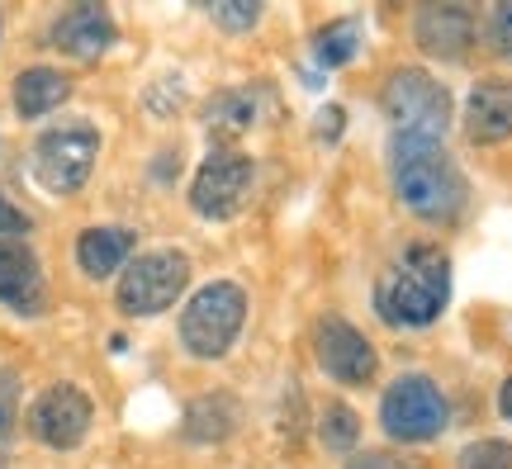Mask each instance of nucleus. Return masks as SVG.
Wrapping results in <instances>:
<instances>
[{"label":"nucleus","mask_w":512,"mask_h":469,"mask_svg":"<svg viewBox=\"0 0 512 469\" xmlns=\"http://www.w3.org/2000/svg\"><path fill=\"white\" fill-rule=\"evenodd\" d=\"M389 181H394V195L403 209L427 218V223H456L465 199H470L465 171L441 147V138L394 133L389 138Z\"/></svg>","instance_id":"1"},{"label":"nucleus","mask_w":512,"mask_h":469,"mask_svg":"<svg viewBox=\"0 0 512 469\" xmlns=\"http://www.w3.org/2000/svg\"><path fill=\"white\" fill-rule=\"evenodd\" d=\"M451 304V256L437 242H413L375 280V313L389 327H427Z\"/></svg>","instance_id":"2"},{"label":"nucleus","mask_w":512,"mask_h":469,"mask_svg":"<svg viewBox=\"0 0 512 469\" xmlns=\"http://www.w3.org/2000/svg\"><path fill=\"white\" fill-rule=\"evenodd\" d=\"M247 323V289L233 280H209L181 308V346L195 361H219L233 351Z\"/></svg>","instance_id":"3"},{"label":"nucleus","mask_w":512,"mask_h":469,"mask_svg":"<svg viewBox=\"0 0 512 469\" xmlns=\"http://www.w3.org/2000/svg\"><path fill=\"white\" fill-rule=\"evenodd\" d=\"M95 157H100V128L95 124H86V119L53 124V128H43L34 143V181L48 195L67 199L91 181Z\"/></svg>","instance_id":"4"},{"label":"nucleus","mask_w":512,"mask_h":469,"mask_svg":"<svg viewBox=\"0 0 512 469\" xmlns=\"http://www.w3.org/2000/svg\"><path fill=\"white\" fill-rule=\"evenodd\" d=\"M380 109H384V119L394 124V133L441 138L451 128V91L432 72H422V67L389 72V81H384V91H380Z\"/></svg>","instance_id":"5"},{"label":"nucleus","mask_w":512,"mask_h":469,"mask_svg":"<svg viewBox=\"0 0 512 469\" xmlns=\"http://www.w3.org/2000/svg\"><path fill=\"white\" fill-rule=\"evenodd\" d=\"M185 285H190V256L176 252V247H157V252H143L128 261L114 299L128 318H157L181 299Z\"/></svg>","instance_id":"6"},{"label":"nucleus","mask_w":512,"mask_h":469,"mask_svg":"<svg viewBox=\"0 0 512 469\" xmlns=\"http://www.w3.org/2000/svg\"><path fill=\"white\" fill-rule=\"evenodd\" d=\"M451 422L446 394L437 389V379L427 375H399L380 398V427L389 441L403 446H422V441H437Z\"/></svg>","instance_id":"7"},{"label":"nucleus","mask_w":512,"mask_h":469,"mask_svg":"<svg viewBox=\"0 0 512 469\" xmlns=\"http://www.w3.org/2000/svg\"><path fill=\"white\" fill-rule=\"evenodd\" d=\"M252 181H256L252 157L238 152V147H219V152L204 157L195 181H190V209L209 218V223H223V218H233L247 204Z\"/></svg>","instance_id":"8"},{"label":"nucleus","mask_w":512,"mask_h":469,"mask_svg":"<svg viewBox=\"0 0 512 469\" xmlns=\"http://www.w3.org/2000/svg\"><path fill=\"white\" fill-rule=\"evenodd\" d=\"M95 422V403L86 389H76V384H53V389H43L34 398V408H29V432L34 441L43 446H53V451H72L86 441Z\"/></svg>","instance_id":"9"},{"label":"nucleus","mask_w":512,"mask_h":469,"mask_svg":"<svg viewBox=\"0 0 512 469\" xmlns=\"http://www.w3.org/2000/svg\"><path fill=\"white\" fill-rule=\"evenodd\" d=\"M313 356H318V365H323L337 384H351V389L370 384L375 370H380L375 346H370L347 318H337V313L318 318V327H313Z\"/></svg>","instance_id":"10"},{"label":"nucleus","mask_w":512,"mask_h":469,"mask_svg":"<svg viewBox=\"0 0 512 469\" xmlns=\"http://www.w3.org/2000/svg\"><path fill=\"white\" fill-rule=\"evenodd\" d=\"M413 38L427 57L441 62H465L479 38V19L465 5H422L413 15Z\"/></svg>","instance_id":"11"},{"label":"nucleus","mask_w":512,"mask_h":469,"mask_svg":"<svg viewBox=\"0 0 512 469\" xmlns=\"http://www.w3.org/2000/svg\"><path fill=\"white\" fill-rule=\"evenodd\" d=\"M0 304L10 313L34 318L48 304V280H43V261L34 256L29 242H0Z\"/></svg>","instance_id":"12"},{"label":"nucleus","mask_w":512,"mask_h":469,"mask_svg":"<svg viewBox=\"0 0 512 469\" xmlns=\"http://www.w3.org/2000/svg\"><path fill=\"white\" fill-rule=\"evenodd\" d=\"M465 138L479 147H494L512 138V81L508 76H484L465 100Z\"/></svg>","instance_id":"13"},{"label":"nucleus","mask_w":512,"mask_h":469,"mask_svg":"<svg viewBox=\"0 0 512 469\" xmlns=\"http://www.w3.org/2000/svg\"><path fill=\"white\" fill-rule=\"evenodd\" d=\"M119 38L114 15L105 5H72L67 15L53 19V48L76 57V62H95L100 53H110V43Z\"/></svg>","instance_id":"14"},{"label":"nucleus","mask_w":512,"mask_h":469,"mask_svg":"<svg viewBox=\"0 0 512 469\" xmlns=\"http://www.w3.org/2000/svg\"><path fill=\"white\" fill-rule=\"evenodd\" d=\"M138 247V237L128 228H86L76 237V266L91 275V280H105L119 266H128V256Z\"/></svg>","instance_id":"15"},{"label":"nucleus","mask_w":512,"mask_h":469,"mask_svg":"<svg viewBox=\"0 0 512 469\" xmlns=\"http://www.w3.org/2000/svg\"><path fill=\"white\" fill-rule=\"evenodd\" d=\"M242 422V403L233 394H204L185 408V441H200V446H214V441H228Z\"/></svg>","instance_id":"16"},{"label":"nucleus","mask_w":512,"mask_h":469,"mask_svg":"<svg viewBox=\"0 0 512 469\" xmlns=\"http://www.w3.org/2000/svg\"><path fill=\"white\" fill-rule=\"evenodd\" d=\"M67 95H72V76L57 72V67H29V72H19V81H15L19 119H43V114H53Z\"/></svg>","instance_id":"17"},{"label":"nucleus","mask_w":512,"mask_h":469,"mask_svg":"<svg viewBox=\"0 0 512 469\" xmlns=\"http://www.w3.org/2000/svg\"><path fill=\"white\" fill-rule=\"evenodd\" d=\"M256 124V95L252 91H219L204 105V128L209 138H238Z\"/></svg>","instance_id":"18"},{"label":"nucleus","mask_w":512,"mask_h":469,"mask_svg":"<svg viewBox=\"0 0 512 469\" xmlns=\"http://www.w3.org/2000/svg\"><path fill=\"white\" fill-rule=\"evenodd\" d=\"M356 43H361V24L356 19H332L318 29V43H313V57L323 62V67H342L356 57Z\"/></svg>","instance_id":"19"},{"label":"nucleus","mask_w":512,"mask_h":469,"mask_svg":"<svg viewBox=\"0 0 512 469\" xmlns=\"http://www.w3.org/2000/svg\"><path fill=\"white\" fill-rule=\"evenodd\" d=\"M318 436H323L328 451H351V446L361 441V417H356V408L328 403V408L318 413Z\"/></svg>","instance_id":"20"},{"label":"nucleus","mask_w":512,"mask_h":469,"mask_svg":"<svg viewBox=\"0 0 512 469\" xmlns=\"http://www.w3.org/2000/svg\"><path fill=\"white\" fill-rule=\"evenodd\" d=\"M456 469H512V446L498 436H479L456 455Z\"/></svg>","instance_id":"21"},{"label":"nucleus","mask_w":512,"mask_h":469,"mask_svg":"<svg viewBox=\"0 0 512 469\" xmlns=\"http://www.w3.org/2000/svg\"><path fill=\"white\" fill-rule=\"evenodd\" d=\"M15 427H19V375L0 370V446L15 436Z\"/></svg>","instance_id":"22"},{"label":"nucleus","mask_w":512,"mask_h":469,"mask_svg":"<svg viewBox=\"0 0 512 469\" xmlns=\"http://www.w3.org/2000/svg\"><path fill=\"white\" fill-rule=\"evenodd\" d=\"M209 15L219 19L223 29H252L256 19H261V5L256 0H214Z\"/></svg>","instance_id":"23"},{"label":"nucleus","mask_w":512,"mask_h":469,"mask_svg":"<svg viewBox=\"0 0 512 469\" xmlns=\"http://www.w3.org/2000/svg\"><path fill=\"white\" fill-rule=\"evenodd\" d=\"M484 34H489V48H494L503 62H512V0H503L494 15H489V29H484Z\"/></svg>","instance_id":"24"},{"label":"nucleus","mask_w":512,"mask_h":469,"mask_svg":"<svg viewBox=\"0 0 512 469\" xmlns=\"http://www.w3.org/2000/svg\"><path fill=\"white\" fill-rule=\"evenodd\" d=\"M34 223H29V214L19 209V204H10L5 199V190H0V242H24V233H29Z\"/></svg>","instance_id":"25"},{"label":"nucleus","mask_w":512,"mask_h":469,"mask_svg":"<svg viewBox=\"0 0 512 469\" xmlns=\"http://www.w3.org/2000/svg\"><path fill=\"white\" fill-rule=\"evenodd\" d=\"M347 469H422L418 460H403V455H389V451H361L351 455Z\"/></svg>","instance_id":"26"},{"label":"nucleus","mask_w":512,"mask_h":469,"mask_svg":"<svg viewBox=\"0 0 512 469\" xmlns=\"http://www.w3.org/2000/svg\"><path fill=\"white\" fill-rule=\"evenodd\" d=\"M498 413H503V417L512 422V375L503 379V389H498Z\"/></svg>","instance_id":"27"},{"label":"nucleus","mask_w":512,"mask_h":469,"mask_svg":"<svg viewBox=\"0 0 512 469\" xmlns=\"http://www.w3.org/2000/svg\"><path fill=\"white\" fill-rule=\"evenodd\" d=\"M0 469H5V465H0Z\"/></svg>","instance_id":"28"}]
</instances>
